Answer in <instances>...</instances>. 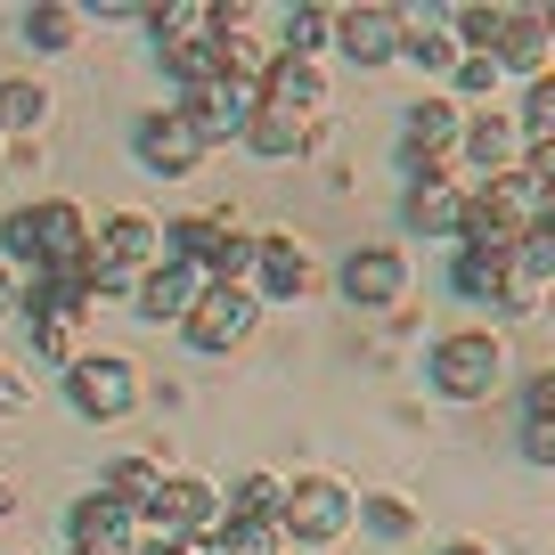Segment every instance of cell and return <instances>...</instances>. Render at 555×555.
I'll return each instance as SVG.
<instances>
[{
    "label": "cell",
    "mask_w": 555,
    "mask_h": 555,
    "mask_svg": "<svg viewBox=\"0 0 555 555\" xmlns=\"http://www.w3.org/2000/svg\"><path fill=\"white\" fill-rule=\"evenodd\" d=\"M425 376H434L450 400H490V392H499V376H506V344H499L490 327L441 335L434 360H425Z\"/></svg>",
    "instance_id": "1"
},
{
    "label": "cell",
    "mask_w": 555,
    "mask_h": 555,
    "mask_svg": "<svg viewBox=\"0 0 555 555\" xmlns=\"http://www.w3.org/2000/svg\"><path fill=\"white\" fill-rule=\"evenodd\" d=\"M147 522H156V539H180V547H205V539H221V499H212L205 482H189V474H172V482L156 490V506H147Z\"/></svg>",
    "instance_id": "2"
},
{
    "label": "cell",
    "mask_w": 555,
    "mask_h": 555,
    "mask_svg": "<svg viewBox=\"0 0 555 555\" xmlns=\"http://www.w3.org/2000/svg\"><path fill=\"white\" fill-rule=\"evenodd\" d=\"M66 392L82 416H122L139 400V367L122 360V351H82V360L66 367Z\"/></svg>",
    "instance_id": "3"
},
{
    "label": "cell",
    "mask_w": 555,
    "mask_h": 555,
    "mask_svg": "<svg viewBox=\"0 0 555 555\" xmlns=\"http://www.w3.org/2000/svg\"><path fill=\"white\" fill-rule=\"evenodd\" d=\"M450 139H466L457 106H450V99H416V106H409V122H400V164H409L416 180H450V172H441Z\"/></svg>",
    "instance_id": "4"
},
{
    "label": "cell",
    "mask_w": 555,
    "mask_h": 555,
    "mask_svg": "<svg viewBox=\"0 0 555 555\" xmlns=\"http://www.w3.org/2000/svg\"><path fill=\"white\" fill-rule=\"evenodd\" d=\"M278 531H295V539H319V547H327V539H344L351 531V490L344 482H295L286 490V506H278Z\"/></svg>",
    "instance_id": "5"
},
{
    "label": "cell",
    "mask_w": 555,
    "mask_h": 555,
    "mask_svg": "<svg viewBox=\"0 0 555 555\" xmlns=\"http://www.w3.org/2000/svg\"><path fill=\"white\" fill-rule=\"evenodd\" d=\"M335 41H344L351 66H384V57H409V17L384 9V0H367V9H344V17H335Z\"/></svg>",
    "instance_id": "6"
},
{
    "label": "cell",
    "mask_w": 555,
    "mask_h": 555,
    "mask_svg": "<svg viewBox=\"0 0 555 555\" xmlns=\"http://www.w3.org/2000/svg\"><path fill=\"white\" fill-rule=\"evenodd\" d=\"M254 311H261V302L245 295V286H205V302L189 311V327H180V335H189L196 351H229V344L254 335Z\"/></svg>",
    "instance_id": "7"
},
{
    "label": "cell",
    "mask_w": 555,
    "mask_h": 555,
    "mask_svg": "<svg viewBox=\"0 0 555 555\" xmlns=\"http://www.w3.org/2000/svg\"><path fill=\"white\" fill-rule=\"evenodd\" d=\"M261 99H245L237 82H205V90H180V122H189L205 147H221V139H245V122H254Z\"/></svg>",
    "instance_id": "8"
},
{
    "label": "cell",
    "mask_w": 555,
    "mask_h": 555,
    "mask_svg": "<svg viewBox=\"0 0 555 555\" xmlns=\"http://www.w3.org/2000/svg\"><path fill=\"white\" fill-rule=\"evenodd\" d=\"M131 147H139V164H147L156 180H189L196 164H205V139H196L180 115H139Z\"/></svg>",
    "instance_id": "9"
},
{
    "label": "cell",
    "mask_w": 555,
    "mask_h": 555,
    "mask_svg": "<svg viewBox=\"0 0 555 555\" xmlns=\"http://www.w3.org/2000/svg\"><path fill=\"white\" fill-rule=\"evenodd\" d=\"M90 261H99V286H122L131 270H156L164 261V237H156V221L115 212V221H106V245H90Z\"/></svg>",
    "instance_id": "10"
},
{
    "label": "cell",
    "mask_w": 555,
    "mask_h": 555,
    "mask_svg": "<svg viewBox=\"0 0 555 555\" xmlns=\"http://www.w3.org/2000/svg\"><path fill=\"white\" fill-rule=\"evenodd\" d=\"M400 286H409V270H400L392 245H360V254L344 261V302L351 311H392Z\"/></svg>",
    "instance_id": "11"
},
{
    "label": "cell",
    "mask_w": 555,
    "mask_h": 555,
    "mask_svg": "<svg viewBox=\"0 0 555 555\" xmlns=\"http://www.w3.org/2000/svg\"><path fill=\"white\" fill-rule=\"evenodd\" d=\"M196 302H205V278L189 270V261H156V270L139 278V319H180V327H189V311Z\"/></svg>",
    "instance_id": "12"
},
{
    "label": "cell",
    "mask_w": 555,
    "mask_h": 555,
    "mask_svg": "<svg viewBox=\"0 0 555 555\" xmlns=\"http://www.w3.org/2000/svg\"><path fill=\"white\" fill-rule=\"evenodd\" d=\"M261 106H278V115H319V106H327V82H319L311 57H278L270 82H261Z\"/></svg>",
    "instance_id": "13"
},
{
    "label": "cell",
    "mask_w": 555,
    "mask_h": 555,
    "mask_svg": "<svg viewBox=\"0 0 555 555\" xmlns=\"http://www.w3.org/2000/svg\"><path fill=\"white\" fill-rule=\"evenodd\" d=\"M34 237H41V270H66V261L90 254V221L82 205H41L34 212Z\"/></svg>",
    "instance_id": "14"
},
{
    "label": "cell",
    "mask_w": 555,
    "mask_h": 555,
    "mask_svg": "<svg viewBox=\"0 0 555 555\" xmlns=\"http://www.w3.org/2000/svg\"><path fill=\"white\" fill-rule=\"evenodd\" d=\"M261 286H270L278 302H295V295H311V254H302L295 237H261Z\"/></svg>",
    "instance_id": "15"
},
{
    "label": "cell",
    "mask_w": 555,
    "mask_h": 555,
    "mask_svg": "<svg viewBox=\"0 0 555 555\" xmlns=\"http://www.w3.org/2000/svg\"><path fill=\"white\" fill-rule=\"evenodd\" d=\"M547 50H555V25L539 17V9H522L515 25H506V41L490 57H499V66H515V74H547Z\"/></svg>",
    "instance_id": "16"
},
{
    "label": "cell",
    "mask_w": 555,
    "mask_h": 555,
    "mask_svg": "<svg viewBox=\"0 0 555 555\" xmlns=\"http://www.w3.org/2000/svg\"><path fill=\"white\" fill-rule=\"evenodd\" d=\"M302 139H311V122H302V115H278V106H254V122H245V147H254L261 164L302 156Z\"/></svg>",
    "instance_id": "17"
},
{
    "label": "cell",
    "mask_w": 555,
    "mask_h": 555,
    "mask_svg": "<svg viewBox=\"0 0 555 555\" xmlns=\"http://www.w3.org/2000/svg\"><path fill=\"white\" fill-rule=\"evenodd\" d=\"M457 221H466V196H457L450 180H416V189H409V229H425V237H457Z\"/></svg>",
    "instance_id": "18"
},
{
    "label": "cell",
    "mask_w": 555,
    "mask_h": 555,
    "mask_svg": "<svg viewBox=\"0 0 555 555\" xmlns=\"http://www.w3.org/2000/svg\"><path fill=\"white\" fill-rule=\"evenodd\" d=\"M122 522H131V506H122L115 490H90V499L74 506V547H115Z\"/></svg>",
    "instance_id": "19"
},
{
    "label": "cell",
    "mask_w": 555,
    "mask_h": 555,
    "mask_svg": "<svg viewBox=\"0 0 555 555\" xmlns=\"http://www.w3.org/2000/svg\"><path fill=\"white\" fill-rule=\"evenodd\" d=\"M164 74H172L180 90H205V82H221V41H172V50H164Z\"/></svg>",
    "instance_id": "20"
},
{
    "label": "cell",
    "mask_w": 555,
    "mask_h": 555,
    "mask_svg": "<svg viewBox=\"0 0 555 555\" xmlns=\"http://www.w3.org/2000/svg\"><path fill=\"white\" fill-rule=\"evenodd\" d=\"M466 156H474V172L482 180H506V164H515V131H506V122H466Z\"/></svg>",
    "instance_id": "21"
},
{
    "label": "cell",
    "mask_w": 555,
    "mask_h": 555,
    "mask_svg": "<svg viewBox=\"0 0 555 555\" xmlns=\"http://www.w3.org/2000/svg\"><path fill=\"white\" fill-rule=\"evenodd\" d=\"M74 34H82V9H66V0L25 9V41H34V50H74Z\"/></svg>",
    "instance_id": "22"
},
{
    "label": "cell",
    "mask_w": 555,
    "mask_h": 555,
    "mask_svg": "<svg viewBox=\"0 0 555 555\" xmlns=\"http://www.w3.org/2000/svg\"><path fill=\"white\" fill-rule=\"evenodd\" d=\"M106 490H115L131 515H147V506H156V490H164V466H156V457H122V466L106 474Z\"/></svg>",
    "instance_id": "23"
},
{
    "label": "cell",
    "mask_w": 555,
    "mask_h": 555,
    "mask_svg": "<svg viewBox=\"0 0 555 555\" xmlns=\"http://www.w3.org/2000/svg\"><path fill=\"white\" fill-rule=\"evenodd\" d=\"M409 57H416L425 74H457V66H466L457 34H441V25H409Z\"/></svg>",
    "instance_id": "24"
},
{
    "label": "cell",
    "mask_w": 555,
    "mask_h": 555,
    "mask_svg": "<svg viewBox=\"0 0 555 555\" xmlns=\"http://www.w3.org/2000/svg\"><path fill=\"white\" fill-rule=\"evenodd\" d=\"M212 555H278V522H245V515H229V522H221V539H212Z\"/></svg>",
    "instance_id": "25"
},
{
    "label": "cell",
    "mask_w": 555,
    "mask_h": 555,
    "mask_svg": "<svg viewBox=\"0 0 555 555\" xmlns=\"http://www.w3.org/2000/svg\"><path fill=\"white\" fill-rule=\"evenodd\" d=\"M41 115H50V90H41V82H0V122L34 131Z\"/></svg>",
    "instance_id": "26"
},
{
    "label": "cell",
    "mask_w": 555,
    "mask_h": 555,
    "mask_svg": "<svg viewBox=\"0 0 555 555\" xmlns=\"http://www.w3.org/2000/svg\"><path fill=\"white\" fill-rule=\"evenodd\" d=\"M278 506H286V490H278L270 474H245V482H237V506H229V515H245V522H278Z\"/></svg>",
    "instance_id": "27"
},
{
    "label": "cell",
    "mask_w": 555,
    "mask_h": 555,
    "mask_svg": "<svg viewBox=\"0 0 555 555\" xmlns=\"http://www.w3.org/2000/svg\"><path fill=\"white\" fill-rule=\"evenodd\" d=\"M522 131H531V147H547L555 139V74H539L531 99H522Z\"/></svg>",
    "instance_id": "28"
},
{
    "label": "cell",
    "mask_w": 555,
    "mask_h": 555,
    "mask_svg": "<svg viewBox=\"0 0 555 555\" xmlns=\"http://www.w3.org/2000/svg\"><path fill=\"white\" fill-rule=\"evenodd\" d=\"M327 9H295V17H286V50H278V57H311L319 50V41H327Z\"/></svg>",
    "instance_id": "29"
},
{
    "label": "cell",
    "mask_w": 555,
    "mask_h": 555,
    "mask_svg": "<svg viewBox=\"0 0 555 555\" xmlns=\"http://www.w3.org/2000/svg\"><path fill=\"white\" fill-rule=\"evenodd\" d=\"M360 515H367V531H384V539H409L416 531V506L409 499H367Z\"/></svg>",
    "instance_id": "30"
},
{
    "label": "cell",
    "mask_w": 555,
    "mask_h": 555,
    "mask_svg": "<svg viewBox=\"0 0 555 555\" xmlns=\"http://www.w3.org/2000/svg\"><path fill=\"white\" fill-rule=\"evenodd\" d=\"M499 57H466V66H457V90H466V99H490V90H499Z\"/></svg>",
    "instance_id": "31"
},
{
    "label": "cell",
    "mask_w": 555,
    "mask_h": 555,
    "mask_svg": "<svg viewBox=\"0 0 555 555\" xmlns=\"http://www.w3.org/2000/svg\"><path fill=\"white\" fill-rule=\"evenodd\" d=\"M0 237H9V254H17V261H34V270H41V237H34V212H9V229H0Z\"/></svg>",
    "instance_id": "32"
},
{
    "label": "cell",
    "mask_w": 555,
    "mask_h": 555,
    "mask_svg": "<svg viewBox=\"0 0 555 555\" xmlns=\"http://www.w3.org/2000/svg\"><path fill=\"white\" fill-rule=\"evenodd\" d=\"M522 457H531V466H555V425H547V416L522 425Z\"/></svg>",
    "instance_id": "33"
},
{
    "label": "cell",
    "mask_w": 555,
    "mask_h": 555,
    "mask_svg": "<svg viewBox=\"0 0 555 555\" xmlns=\"http://www.w3.org/2000/svg\"><path fill=\"white\" fill-rule=\"evenodd\" d=\"M522 172H531V180H539V196L555 205V139H547V147H531V164H522Z\"/></svg>",
    "instance_id": "34"
},
{
    "label": "cell",
    "mask_w": 555,
    "mask_h": 555,
    "mask_svg": "<svg viewBox=\"0 0 555 555\" xmlns=\"http://www.w3.org/2000/svg\"><path fill=\"white\" fill-rule=\"evenodd\" d=\"M25 400H34V392H25V376H17V367H0V416H17Z\"/></svg>",
    "instance_id": "35"
},
{
    "label": "cell",
    "mask_w": 555,
    "mask_h": 555,
    "mask_svg": "<svg viewBox=\"0 0 555 555\" xmlns=\"http://www.w3.org/2000/svg\"><path fill=\"white\" fill-rule=\"evenodd\" d=\"M66 327H74V319H34V344L57 360V351H66Z\"/></svg>",
    "instance_id": "36"
},
{
    "label": "cell",
    "mask_w": 555,
    "mask_h": 555,
    "mask_svg": "<svg viewBox=\"0 0 555 555\" xmlns=\"http://www.w3.org/2000/svg\"><path fill=\"white\" fill-rule=\"evenodd\" d=\"M531 416H547V425H555V367L531 384Z\"/></svg>",
    "instance_id": "37"
},
{
    "label": "cell",
    "mask_w": 555,
    "mask_h": 555,
    "mask_svg": "<svg viewBox=\"0 0 555 555\" xmlns=\"http://www.w3.org/2000/svg\"><path fill=\"white\" fill-rule=\"evenodd\" d=\"M9 311H25V295H17V278L0 270V319H9Z\"/></svg>",
    "instance_id": "38"
},
{
    "label": "cell",
    "mask_w": 555,
    "mask_h": 555,
    "mask_svg": "<svg viewBox=\"0 0 555 555\" xmlns=\"http://www.w3.org/2000/svg\"><path fill=\"white\" fill-rule=\"evenodd\" d=\"M139 555H196V547H180V539H156V547H139Z\"/></svg>",
    "instance_id": "39"
},
{
    "label": "cell",
    "mask_w": 555,
    "mask_h": 555,
    "mask_svg": "<svg viewBox=\"0 0 555 555\" xmlns=\"http://www.w3.org/2000/svg\"><path fill=\"white\" fill-rule=\"evenodd\" d=\"M441 555H490V547H474V539H457V547H441Z\"/></svg>",
    "instance_id": "40"
},
{
    "label": "cell",
    "mask_w": 555,
    "mask_h": 555,
    "mask_svg": "<svg viewBox=\"0 0 555 555\" xmlns=\"http://www.w3.org/2000/svg\"><path fill=\"white\" fill-rule=\"evenodd\" d=\"M9 515H17V499H9V482H0V522H9Z\"/></svg>",
    "instance_id": "41"
},
{
    "label": "cell",
    "mask_w": 555,
    "mask_h": 555,
    "mask_svg": "<svg viewBox=\"0 0 555 555\" xmlns=\"http://www.w3.org/2000/svg\"><path fill=\"white\" fill-rule=\"evenodd\" d=\"M74 555H115V547H74Z\"/></svg>",
    "instance_id": "42"
}]
</instances>
